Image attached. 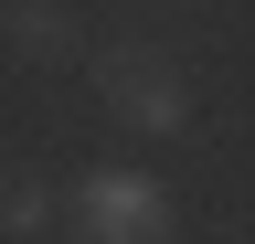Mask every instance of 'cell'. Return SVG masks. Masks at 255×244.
Listing matches in <instances>:
<instances>
[{
  "label": "cell",
  "instance_id": "obj_3",
  "mask_svg": "<svg viewBox=\"0 0 255 244\" xmlns=\"http://www.w3.org/2000/svg\"><path fill=\"white\" fill-rule=\"evenodd\" d=\"M0 43L21 64H85V11L75 0H0Z\"/></svg>",
  "mask_w": 255,
  "mask_h": 244
},
{
  "label": "cell",
  "instance_id": "obj_4",
  "mask_svg": "<svg viewBox=\"0 0 255 244\" xmlns=\"http://www.w3.org/2000/svg\"><path fill=\"white\" fill-rule=\"evenodd\" d=\"M53 223H64V191H53L32 160H11V170H0V234L32 244V234H53Z\"/></svg>",
  "mask_w": 255,
  "mask_h": 244
},
{
  "label": "cell",
  "instance_id": "obj_2",
  "mask_svg": "<svg viewBox=\"0 0 255 244\" xmlns=\"http://www.w3.org/2000/svg\"><path fill=\"white\" fill-rule=\"evenodd\" d=\"M96 96H107V117L138 128V138H181L191 128V75L159 43H107L96 53Z\"/></svg>",
  "mask_w": 255,
  "mask_h": 244
},
{
  "label": "cell",
  "instance_id": "obj_1",
  "mask_svg": "<svg viewBox=\"0 0 255 244\" xmlns=\"http://www.w3.org/2000/svg\"><path fill=\"white\" fill-rule=\"evenodd\" d=\"M64 234L75 244H170L181 234V202H170V180H149L128 160H96L75 191H64Z\"/></svg>",
  "mask_w": 255,
  "mask_h": 244
}]
</instances>
